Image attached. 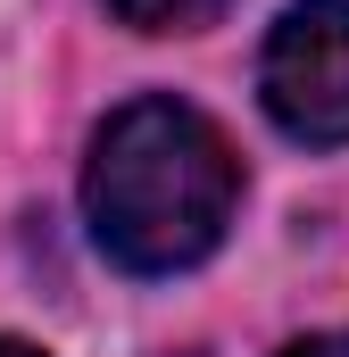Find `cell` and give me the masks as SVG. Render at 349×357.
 Masks as SVG:
<instances>
[{
  "instance_id": "2",
  "label": "cell",
  "mask_w": 349,
  "mask_h": 357,
  "mask_svg": "<svg viewBox=\"0 0 349 357\" xmlns=\"http://www.w3.org/2000/svg\"><path fill=\"white\" fill-rule=\"evenodd\" d=\"M258 100L291 142L349 150V0H299L274 17L258 59Z\"/></svg>"
},
{
  "instance_id": "5",
  "label": "cell",
  "mask_w": 349,
  "mask_h": 357,
  "mask_svg": "<svg viewBox=\"0 0 349 357\" xmlns=\"http://www.w3.org/2000/svg\"><path fill=\"white\" fill-rule=\"evenodd\" d=\"M0 357H42V349H34V341H8V333H0Z\"/></svg>"
},
{
  "instance_id": "4",
  "label": "cell",
  "mask_w": 349,
  "mask_h": 357,
  "mask_svg": "<svg viewBox=\"0 0 349 357\" xmlns=\"http://www.w3.org/2000/svg\"><path fill=\"white\" fill-rule=\"evenodd\" d=\"M283 357H349V333H316V341H291Z\"/></svg>"
},
{
  "instance_id": "1",
  "label": "cell",
  "mask_w": 349,
  "mask_h": 357,
  "mask_svg": "<svg viewBox=\"0 0 349 357\" xmlns=\"http://www.w3.org/2000/svg\"><path fill=\"white\" fill-rule=\"evenodd\" d=\"M233 208H242V158L191 100L142 91L91 133L84 216L108 266L125 274L200 266L216 258Z\"/></svg>"
},
{
  "instance_id": "3",
  "label": "cell",
  "mask_w": 349,
  "mask_h": 357,
  "mask_svg": "<svg viewBox=\"0 0 349 357\" xmlns=\"http://www.w3.org/2000/svg\"><path fill=\"white\" fill-rule=\"evenodd\" d=\"M233 0H108V17L117 25H133V33H200V25H216Z\"/></svg>"
}]
</instances>
